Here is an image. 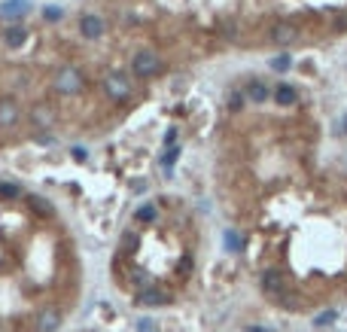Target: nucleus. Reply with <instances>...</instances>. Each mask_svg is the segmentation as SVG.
<instances>
[{
  "instance_id": "f257e3e1",
  "label": "nucleus",
  "mask_w": 347,
  "mask_h": 332,
  "mask_svg": "<svg viewBox=\"0 0 347 332\" xmlns=\"http://www.w3.org/2000/svg\"><path fill=\"white\" fill-rule=\"evenodd\" d=\"M131 70H134V76H137V79H149V76L162 73V58H159L155 52L143 49V52H137V55H134Z\"/></svg>"
},
{
  "instance_id": "f03ea898",
  "label": "nucleus",
  "mask_w": 347,
  "mask_h": 332,
  "mask_svg": "<svg viewBox=\"0 0 347 332\" xmlns=\"http://www.w3.org/2000/svg\"><path fill=\"white\" fill-rule=\"evenodd\" d=\"M262 290H265V296H271L274 302H287V299H290L287 278H283L277 268H268V271L262 275Z\"/></svg>"
},
{
  "instance_id": "7ed1b4c3",
  "label": "nucleus",
  "mask_w": 347,
  "mask_h": 332,
  "mask_svg": "<svg viewBox=\"0 0 347 332\" xmlns=\"http://www.w3.org/2000/svg\"><path fill=\"white\" fill-rule=\"evenodd\" d=\"M104 92L110 101H125L131 98V79L125 73H107L104 76Z\"/></svg>"
},
{
  "instance_id": "20e7f679",
  "label": "nucleus",
  "mask_w": 347,
  "mask_h": 332,
  "mask_svg": "<svg viewBox=\"0 0 347 332\" xmlns=\"http://www.w3.org/2000/svg\"><path fill=\"white\" fill-rule=\"evenodd\" d=\"M55 88H58L61 95H73V92H79V88H82V76H79V70H76V67H64V70L55 76Z\"/></svg>"
},
{
  "instance_id": "39448f33",
  "label": "nucleus",
  "mask_w": 347,
  "mask_h": 332,
  "mask_svg": "<svg viewBox=\"0 0 347 332\" xmlns=\"http://www.w3.org/2000/svg\"><path fill=\"white\" fill-rule=\"evenodd\" d=\"M271 43H277V46H290V43H296L299 40V31H296V24H290V21H277V24H271Z\"/></svg>"
},
{
  "instance_id": "423d86ee",
  "label": "nucleus",
  "mask_w": 347,
  "mask_h": 332,
  "mask_svg": "<svg viewBox=\"0 0 347 332\" xmlns=\"http://www.w3.org/2000/svg\"><path fill=\"white\" fill-rule=\"evenodd\" d=\"M79 31H82V37H85V40H98V37L104 34V18L88 12V15H82V18H79Z\"/></svg>"
},
{
  "instance_id": "0eeeda50",
  "label": "nucleus",
  "mask_w": 347,
  "mask_h": 332,
  "mask_svg": "<svg viewBox=\"0 0 347 332\" xmlns=\"http://www.w3.org/2000/svg\"><path fill=\"white\" fill-rule=\"evenodd\" d=\"M271 98H274V104H280V107H293V104H299V92H296L290 82H277L274 92H271Z\"/></svg>"
},
{
  "instance_id": "6e6552de",
  "label": "nucleus",
  "mask_w": 347,
  "mask_h": 332,
  "mask_svg": "<svg viewBox=\"0 0 347 332\" xmlns=\"http://www.w3.org/2000/svg\"><path fill=\"white\" fill-rule=\"evenodd\" d=\"M244 95H247V101H253V104H265L271 92L265 88V82H262V79H250V82H247V88H244Z\"/></svg>"
},
{
  "instance_id": "1a4fd4ad",
  "label": "nucleus",
  "mask_w": 347,
  "mask_h": 332,
  "mask_svg": "<svg viewBox=\"0 0 347 332\" xmlns=\"http://www.w3.org/2000/svg\"><path fill=\"white\" fill-rule=\"evenodd\" d=\"M58 326H61V314H58L55 308L40 311V317H37V332H55Z\"/></svg>"
},
{
  "instance_id": "9d476101",
  "label": "nucleus",
  "mask_w": 347,
  "mask_h": 332,
  "mask_svg": "<svg viewBox=\"0 0 347 332\" xmlns=\"http://www.w3.org/2000/svg\"><path fill=\"white\" fill-rule=\"evenodd\" d=\"M137 302H140V305H146V308H159V305H168L171 299H168V293H162V290H152V287H149V290H143V293L137 296Z\"/></svg>"
},
{
  "instance_id": "9b49d317",
  "label": "nucleus",
  "mask_w": 347,
  "mask_h": 332,
  "mask_svg": "<svg viewBox=\"0 0 347 332\" xmlns=\"http://www.w3.org/2000/svg\"><path fill=\"white\" fill-rule=\"evenodd\" d=\"M24 9H27L24 0H9L0 6V18H18V15H24Z\"/></svg>"
},
{
  "instance_id": "f8f14e48",
  "label": "nucleus",
  "mask_w": 347,
  "mask_h": 332,
  "mask_svg": "<svg viewBox=\"0 0 347 332\" xmlns=\"http://www.w3.org/2000/svg\"><path fill=\"white\" fill-rule=\"evenodd\" d=\"M18 119V107H15V101H0V125H12Z\"/></svg>"
},
{
  "instance_id": "ddd939ff",
  "label": "nucleus",
  "mask_w": 347,
  "mask_h": 332,
  "mask_svg": "<svg viewBox=\"0 0 347 332\" xmlns=\"http://www.w3.org/2000/svg\"><path fill=\"white\" fill-rule=\"evenodd\" d=\"M52 119H55V116H52V110H49L46 104H37V107H34V122H37V128H49Z\"/></svg>"
},
{
  "instance_id": "4468645a",
  "label": "nucleus",
  "mask_w": 347,
  "mask_h": 332,
  "mask_svg": "<svg viewBox=\"0 0 347 332\" xmlns=\"http://www.w3.org/2000/svg\"><path fill=\"white\" fill-rule=\"evenodd\" d=\"M3 43H6L9 49H18V46L24 43V31H21V27H6V31H3Z\"/></svg>"
},
{
  "instance_id": "2eb2a0df",
  "label": "nucleus",
  "mask_w": 347,
  "mask_h": 332,
  "mask_svg": "<svg viewBox=\"0 0 347 332\" xmlns=\"http://www.w3.org/2000/svg\"><path fill=\"white\" fill-rule=\"evenodd\" d=\"M223 241H226V247H229L232 253H241V250H244V238L238 235V229H226Z\"/></svg>"
},
{
  "instance_id": "dca6fc26",
  "label": "nucleus",
  "mask_w": 347,
  "mask_h": 332,
  "mask_svg": "<svg viewBox=\"0 0 347 332\" xmlns=\"http://www.w3.org/2000/svg\"><path fill=\"white\" fill-rule=\"evenodd\" d=\"M134 217H137V223H155L159 220V207L155 204H140Z\"/></svg>"
},
{
  "instance_id": "f3484780",
  "label": "nucleus",
  "mask_w": 347,
  "mask_h": 332,
  "mask_svg": "<svg viewBox=\"0 0 347 332\" xmlns=\"http://www.w3.org/2000/svg\"><path fill=\"white\" fill-rule=\"evenodd\" d=\"M177 159H180V146H168V149H165V156H162V168H165V171H171V165H174Z\"/></svg>"
},
{
  "instance_id": "a211bd4d",
  "label": "nucleus",
  "mask_w": 347,
  "mask_h": 332,
  "mask_svg": "<svg viewBox=\"0 0 347 332\" xmlns=\"http://www.w3.org/2000/svg\"><path fill=\"white\" fill-rule=\"evenodd\" d=\"M290 55H274L271 58V70H277V73H283V70H290Z\"/></svg>"
},
{
  "instance_id": "6ab92c4d",
  "label": "nucleus",
  "mask_w": 347,
  "mask_h": 332,
  "mask_svg": "<svg viewBox=\"0 0 347 332\" xmlns=\"http://www.w3.org/2000/svg\"><path fill=\"white\" fill-rule=\"evenodd\" d=\"M18 195H21L18 186H12V183H0V198H18Z\"/></svg>"
},
{
  "instance_id": "aec40b11",
  "label": "nucleus",
  "mask_w": 347,
  "mask_h": 332,
  "mask_svg": "<svg viewBox=\"0 0 347 332\" xmlns=\"http://www.w3.org/2000/svg\"><path fill=\"white\" fill-rule=\"evenodd\" d=\"M226 101H229V110H241V107H244V95H241V92H229Z\"/></svg>"
},
{
  "instance_id": "412c9836",
  "label": "nucleus",
  "mask_w": 347,
  "mask_h": 332,
  "mask_svg": "<svg viewBox=\"0 0 347 332\" xmlns=\"http://www.w3.org/2000/svg\"><path fill=\"white\" fill-rule=\"evenodd\" d=\"M335 317H338V311H332V308H329V311H323V314H317V320H314V323H317V326H329V323H332Z\"/></svg>"
},
{
  "instance_id": "4be33fe9",
  "label": "nucleus",
  "mask_w": 347,
  "mask_h": 332,
  "mask_svg": "<svg viewBox=\"0 0 347 332\" xmlns=\"http://www.w3.org/2000/svg\"><path fill=\"white\" fill-rule=\"evenodd\" d=\"M61 15H64V12H61L58 6H49V9H46V21H58Z\"/></svg>"
},
{
  "instance_id": "5701e85b",
  "label": "nucleus",
  "mask_w": 347,
  "mask_h": 332,
  "mask_svg": "<svg viewBox=\"0 0 347 332\" xmlns=\"http://www.w3.org/2000/svg\"><path fill=\"white\" fill-rule=\"evenodd\" d=\"M137 332H155V323L143 317V320H137Z\"/></svg>"
},
{
  "instance_id": "b1692460",
  "label": "nucleus",
  "mask_w": 347,
  "mask_h": 332,
  "mask_svg": "<svg viewBox=\"0 0 347 332\" xmlns=\"http://www.w3.org/2000/svg\"><path fill=\"white\" fill-rule=\"evenodd\" d=\"M73 159H76V162H85V149H82V146H76V149H73Z\"/></svg>"
},
{
  "instance_id": "393cba45",
  "label": "nucleus",
  "mask_w": 347,
  "mask_h": 332,
  "mask_svg": "<svg viewBox=\"0 0 347 332\" xmlns=\"http://www.w3.org/2000/svg\"><path fill=\"white\" fill-rule=\"evenodd\" d=\"M335 31H338V34H341V31H347V15H344V18H338V21H335Z\"/></svg>"
},
{
  "instance_id": "a878e982",
  "label": "nucleus",
  "mask_w": 347,
  "mask_h": 332,
  "mask_svg": "<svg viewBox=\"0 0 347 332\" xmlns=\"http://www.w3.org/2000/svg\"><path fill=\"white\" fill-rule=\"evenodd\" d=\"M174 140H177V128H171V131L165 134V143H174Z\"/></svg>"
},
{
  "instance_id": "bb28decb",
  "label": "nucleus",
  "mask_w": 347,
  "mask_h": 332,
  "mask_svg": "<svg viewBox=\"0 0 347 332\" xmlns=\"http://www.w3.org/2000/svg\"><path fill=\"white\" fill-rule=\"evenodd\" d=\"M247 332H265V329H253V326H250V329H247Z\"/></svg>"
}]
</instances>
